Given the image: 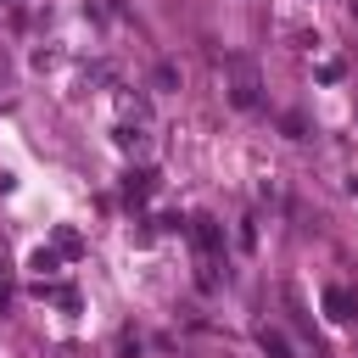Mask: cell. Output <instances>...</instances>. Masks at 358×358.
I'll return each mask as SVG.
<instances>
[{
	"label": "cell",
	"instance_id": "cell-1",
	"mask_svg": "<svg viewBox=\"0 0 358 358\" xmlns=\"http://www.w3.org/2000/svg\"><path fill=\"white\" fill-rule=\"evenodd\" d=\"M218 246H224V229L213 218H196V252L201 257H218Z\"/></svg>",
	"mask_w": 358,
	"mask_h": 358
},
{
	"label": "cell",
	"instance_id": "cell-2",
	"mask_svg": "<svg viewBox=\"0 0 358 358\" xmlns=\"http://www.w3.org/2000/svg\"><path fill=\"white\" fill-rule=\"evenodd\" d=\"M324 319H336V324H347V319H352V296H347L341 285H330V291H324Z\"/></svg>",
	"mask_w": 358,
	"mask_h": 358
},
{
	"label": "cell",
	"instance_id": "cell-3",
	"mask_svg": "<svg viewBox=\"0 0 358 358\" xmlns=\"http://www.w3.org/2000/svg\"><path fill=\"white\" fill-rule=\"evenodd\" d=\"M257 347H263L268 358H296V352H291V341H285L274 324H263V330H257Z\"/></svg>",
	"mask_w": 358,
	"mask_h": 358
},
{
	"label": "cell",
	"instance_id": "cell-4",
	"mask_svg": "<svg viewBox=\"0 0 358 358\" xmlns=\"http://www.w3.org/2000/svg\"><path fill=\"white\" fill-rule=\"evenodd\" d=\"M229 101H235V106H257V84H252V73H246V67H241V84L229 90Z\"/></svg>",
	"mask_w": 358,
	"mask_h": 358
},
{
	"label": "cell",
	"instance_id": "cell-5",
	"mask_svg": "<svg viewBox=\"0 0 358 358\" xmlns=\"http://www.w3.org/2000/svg\"><path fill=\"white\" fill-rule=\"evenodd\" d=\"M123 190H129L134 201H140V196H151V173H145V168H140V173H129V179H123Z\"/></svg>",
	"mask_w": 358,
	"mask_h": 358
},
{
	"label": "cell",
	"instance_id": "cell-6",
	"mask_svg": "<svg viewBox=\"0 0 358 358\" xmlns=\"http://www.w3.org/2000/svg\"><path fill=\"white\" fill-rule=\"evenodd\" d=\"M78 246H84V241H78L73 229H62V235H56V252H67V257H78Z\"/></svg>",
	"mask_w": 358,
	"mask_h": 358
},
{
	"label": "cell",
	"instance_id": "cell-7",
	"mask_svg": "<svg viewBox=\"0 0 358 358\" xmlns=\"http://www.w3.org/2000/svg\"><path fill=\"white\" fill-rule=\"evenodd\" d=\"M117 358H140V336L123 330V336H117Z\"/></svg>",
	"mask_w": 358,
	"mask_h": 358
},
{
	"label": "cell",
	"instance_id": "cell-8",
	"mask_svg": "<svg viewBox=\"0 0 358 358\" xmlns=\"http://www.w3.org/2000/svg\"><path fill=\"white\" fill-rule=\"evenodd\" d=\"M140 140H145V134H140V129H129V123H123V129H117V145H123V151H134V145H140Z\"/></svg>",
	"mask_w": 358,
	"mask_h": 358
},
{
	"label": "cell",
	"instance_id": "cell-9",
	"mask_svg": "<svg viewBox=\"0 0 358 358\" xmlns=\"http://www.w3.org/2000/svg\"><path fill=\"white\" fill-rule=\"evenodd\" d=\"M0 302H6V285H0Z\"/></svg>",
	"mask_w": 358,
	"mask_h": 358
}]
</instances>
